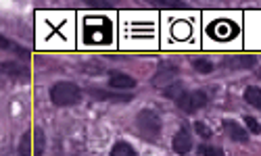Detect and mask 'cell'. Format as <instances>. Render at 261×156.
<instances>
[{"instance_id":"obj_1","label":"cell","mask_w":261,"mask_h":156,"mask_svg":"<svg viewBox=\"0 0 261 156\" xmlns=\"http://www.w3.org/2000/svg\"><path fill=\"white\" fill-rule=\"evenodd\" d=\"M113 38L111 21L105 17H92L84 21V40L86 44H109Z\"/></svg>"},{"instance_id":"obj_2","label":"cell","mask_w":261,"mask_h":156,"mask_svg":"<svg viewBox=\"0 0 261 156\" xmlns=\"http://www.w3.org/2000/svg\"><path fill=\"white\" fill-rule=\"evenodd\" d=\"M82 87L75 85L73 81H57L50 87V102L55 106H73L82 102Z\"/></svg>"},{"instance_id":"obj_3","label":"cell","mask_w":261,"mask_h":156,"mask_svg":"<svg viewBox=\"0 0 261 156\" xmlns=\"http://www.w3.org/2000/svg\"><path fill=\"white\" fill-rule=\"evenodd\" d=\"M46 150V138L42 127L34 125L32 129H28L19 142V156H44Z\"/></svg>"},{"instance_id":"obj_4","label":"cell","mask_w":261,"mask_h":156,"mask_svg":"<svg viewBox=\"0 0 261 156\" xmlns=\"http://www.w3.org/2000/svg\"><path fill=\"white\" fill-rule=\"evenodd\" d=\"M136 127L142 138L148 142H157L161 136V117L155 108H142L136 115Z\"/></svg>"},{"instance_id":"obj_5","label":"cell","mask_w":261,"mask_h":156,"mask_svg":"<svg viewBox=\"0 0 261 156\" xmlns=\"http://www.w3.org/2000/svg\"><path fill=\"white\" fill-rule=\"evenodd\" d=\"M207 102H209L207 90H192V92L186 90V94H184L176 104L184 110V113L192 115V113H197V110H201L203 106H207Z\"/></svg>"},{"instance_id":"obj_6","label":"cell","mask_w":261,"mask_h":156,"mask_svg":"<svg viewBox=\"0 0 261 156\" xmlns=\"http://www.w3.org/2000/svg\"><path fill=\"white\" fill-rule=\"evenodd\" d=\"M238 34H241V27H238L234 21H228V19H220V21H213L209 25V36L215 38V40H234Z\"/></svg>"},{"instance_id":"obj_7","label":"cell","mask_w":261,"mask_h":156,"mask_svg":"<svg viewBox=\"0 0 261 156\" xmlns=\"http://www.w3.org/2000/svg\"><path fill=\"white\" fill-rule=\"evenodd\" d=\"M176 75H178V67L173 63H169V60H163V63H159L157 73L153 75V79H150V81H153L155 87L165 90L167 85H171L173 81H176Z\"/></svg>"},{"instance_id":"obj_8","label":"cell","mask_w":261,"mask_h":156,"mask_svg":"<svg viewBox=\"0 0 261 156\" xmlns=\"http://www.w3.org/2000/svg\"><path fill=\"white\" fill-rule=\"evenodd\" d=\"M171 148L178 156H186L192 150V133L188 125H182L176 133H173V140H171Z\"/></svg>"},{"instance_id":"obj_9","label":"cell","mask_w":261,"mask_h":156,"mask_svg":"<svg viewBox=\"0 0 261 156\" xmlns=\"http://www.w3.org/2000/svg\"><path fill=\"white\" fill-rule=\"evenodd\" d=\"M222 127H224V131H226V136L232 140V142H249V131L241 125V123H236V121H232V119H224L222 121Z\"/></svg>"},{"instance_id":"obj_10","label":"cell","mask_w":261,"mask_h":156,"mask_svg":"<svg viewBox=\"0 0 261 156\" xmlns=\"http://www.w3.org/2000/svg\"><path fill=\"white\" fill-rule=\"evenodd\" d=\"M88 94L94 98V100H105V102H129L132 96L129 94H117V92H111V90H102V87H90Z\"/></svg>"},{"instance_id":"obj_11","label":"cell","mask_w":261,"mask_h":156,"mask_svg":"<svg viewBox=\"0 0 261 156\" xmlns=\"http://www.w3.org/2000/svg\"><path fill=\"white\" fill-rule=\"evenodd\" d=\"M136 85V79L129 77L127 73H121V71H111L109 75V87L111 90H129V87Z\"/></svg>"},{"instance_id":"obj_12","label":"cell","mask_w":261,"mask_h":156,"mask_svg":"<svg viewBox=\"0 0 261 156\" xmlns=\"http://www.w3.org/2000/svg\"><path fill=\"white\" fill-rule=\"evenodd\" d=\"M255 65H257V56H234L222 60L224 69H251Z\"/></svg>"},{"instance_id":"obj_13","label":"cell","mask_w":261,"mask_h":156,"mask_svg":"<svg viewBox=\"0 0 261 156\" xmlns=\"http://www.w3.org/2000/svg\"><path fill=\"white\" fill-rule=\"evenodd\" d=\"M3 71L5 75H13V77H28V67L21 63H13V60L3 63Z\"/></svg>"},{"instance_id":"obj_14","label":"cell","mask_w":261,"mask_h":156,"mask_svg":"<svg viewBox=\"0 0 261 156\" xmlns=\"http://www.w3.org/2000/svg\"><path fill=\"white\" fill-rule=\"evenodd\" d=\"M245 100H247L249 106L261 110V87H257V85H249L247 90H245Z\"/></svg>"},{"instance_id":"obj_15","label":"cell","mask_w":261,"mask_h":156,"mask_svg":"<svg viewBox=\"0 0 261 156\" xmlns=\"http://www.w3.org/2000/svg\"><path fill=\"white\" fill-rule=\"evenodd\" d=\"M184 94H186V90H184V83H180V81H176V83L167 85L165 90H163V96H165V98H169V100H173V102H178V100H180Z\"/></svg>"},{"instance_id":"obj_16","label":"cell","mask_w":261,"mask_h":156,"mask_svg":"<svg viewBox=\"0 0 261 156\" xmlns=\"http://www.w3.org/2000/svg\"><path fill=\"white\" fill-rule=\"evenodd\" d=\"M109 156H138V152L134 150L132 144L127 142H115V146L111 148V154Z\"/></svg>"},{"instance_id":"obj_17","label":"cell","mask_w":261,"mask_h":156,"mask_svg":"<svg viewBox=\"0 0 261 156\" xmlns=\"http://www.w3.org/2000/svg\"><path fill=\"white\" fill-rule=\"evenodd\" d=\"M192 67H194V71L203 73V75H207V73L213 71V63L207 60V58H194V60H192Z\"/></svg>"},{"instance_id":"obj_18","label":"cell","mask_w":261,"mask_h":156,"mask_svg":"<svg viewBox=\"0 0 261 156\" xmlns=\"http://www.w3.org/2000/svg\"><path fill=\"white\" fill-rule=\"evenodd\" d=\"M0 44H3V48H5V50L9 48V50H13V52H17V56H19L21 60H25V58L30 56V52H28L25 48H19V46H15V44H13V42H9V40H7L5 36H3V38H0Z\"/></svg>"},{"instance_id":"obj_19","label":"cell","mask_w":261,"mask_h":156,"mask_svg":"<svg viewBox=\"0 0 261 156\" xmlns=\"http://www.w3.org/2000/svg\"><path fill=\"white\" fill-rule=\"evenodd\" d=\"M199 156H226L222 148L211 146V144H201L199 146Z\"/></svg>"},{"instance_id":"obj_20","label":"cell","mask_w":261,"mask_h":156,"mask_svg":"<svg viewBox=\"0 0 261 156\" xmlns=\"http://www.w3.org/2000/svg\"><path fill=\"white\" fill-rule=\"evenodd\" d=\"M150 5H155V7H165V9H186L188 5L186 3H173V0H148Z\"/></svg>"},{"instance_id":"obj_21","label":"cell","mask_w":261,"mask_h":156,"mask_svg":"<svg viewBox=\"0 0 261 156\" xmlns=\"http://www.w3.org/2000/svg\"><path fill=\"white\" fill-rule=\"evenodd\" d=\"M194 131H197L203 140H209V138L213 136V129H211L209 125H205L203 121H197V123H194Z\"/></svg>"},{"instance_id":"obj_22","label":"cell","mask_w":261,"mask_h":156,"mask_svg":"<svg viewBox=\"0 0 261 156\" xmlns=\"http://www.w3.org/2000/svg\"><path fill=\"white\" fill-rule=\"evenodd\" d=\"M245 123H247V129H249L251 133H257V136L261 133V125L257 123L255 117H245Z\"/></svg>"},{"instance_id":"obj_23","label":"cell","mask_w":261,"mask_h":156,"mask_svg":"<svg viewBox=\"0 0 261 156\" xmlns=\"http://www.w3.org/2000/svg\"><path fill=\"white\" fill-rule=\"evenodd\" d=\"M88 5L92 9H109V7H113L111 3H96V0H88Z\"/></svg>"}]
</instances>
